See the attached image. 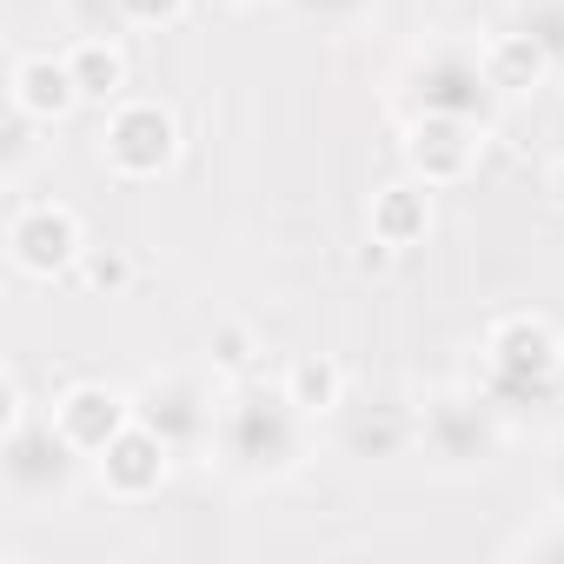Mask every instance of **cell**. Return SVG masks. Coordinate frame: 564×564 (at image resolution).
<instances>
[{
    "mask_svg": "<svg viewBox=\"0 0 564 564\" xmlns=\"http://www.w3.org/2000/svg\"><path fill=\"white\" fill-rule=\"evenodd\" d=\"M306 412L286 399V386H232L219 392V432H213V452L226 471L239 478H293L313 452L306 438Z\"/></svg>",
    "mask_w": 564,
    "mask_h": 564,
    "instance_id": "6da1fadb",
    "label": "cell"
},
{
    "mask_svg": "<svg viewBox=\"0 0 564 564\" xmlns=\"http://www.w3.org/2000/svg\"><path fill=\"white\" fill-rule=\"evenodd\" d=\"M399 107H405V120L412 113H452V120L491 127L498 120V87L478 61V41H432L425 54H412L405 80H399Z\"/></svg>",
    "mask_w": 564,
    "mask_h": 564,
    "instance_id": "7a4b0ae2",
    "label": "cell"
},
{
    "mask_svg": "<svg viewBox=\"0 0 564 564\" xmlns=\"http://www.w3.org/2000/svg\"><path fill=\"white\" fill-rule=\"evenodd\" d=\"M564 386V339L551 319L538 313H511L485 333V366H478V392L491 405L511 399H551Z\"/></svg>",
    "mask_w": 564,
    "mask_h": 564,
    "instance_id": "3957f363",
    "label": "cell"
},
{
    "mask_svg": "<svg viewBox=\"0 0 564 564\" xmlns=\"http://www.w3.org/2000/svg\"><path fill=\"white\" fill-rule=\"evenodd\" d=\"M87 452H74V438L47 419H21L14 432H0V485H8L14 505H61L74 491V471H80Z\"/></svg>",
    "mask_w": 564,
    "mask_h": 564,
    "instance_id": "277c9868",
    "label": "cell"
},
{
    "mask_svg": "<svg viewBox=\"0 0 564 564\" xmlns=\"http://www.w3.org/2000/svg\"><path fill=\"white\" fill-rule=\"evenodd\" d=\"M505 445V425H498V405L485 392H432L425 412H419V452L438 465V471H478L491 465Z\"/></svg>",
    "mask_w": 564,
    "mask_h": 564,
    "instance_id": "5b68a950",
    "label": "cell"
},
{
    "mask_svg": "<svg viewBox=\"0 0 564 564\" xmlns=\"http://www.w3.org/2000/svg\"><path fill=\"white\" fill-rule=\"evenodd\" d=\"M100 160L113 180H160L180 160V113L166 100H147V94L113 100L107 127H100Z\"/></svg>",
    "mask_w": 564,
    "mask_h": 564,
    "instance_id": "8992f818",
    "label": "cell"
},
{
    "mask_svg": "<svg viewBox=\"0 0 564 564\" xmlns=\"http://www.w3.org/2000/svg\"><path fill=\"white\" fill-rule=\"evenodd\" d=\"M133 419L153 425L180 458H186V452H213V432H219V392H206L193 372H153V379L133 392Z\"/></svg>",
    "mask_w": 564,
    "mask_h": 564,
    "instance_id": "52a82bcc",
    "label": "cell"
},
{
    "mask_svg": "<svg viewBox=\"0 0 564 564\" xmlns=\"http://www.w3.org/2000/svg\"><path fill=\"white\" fill-rule=\"evenodd\" d=\"M87 252V232H80V213L61 206V199H21L8 213V259L14 272L28 279H61L74 272Z\"/></svg>",
    "mask_w": 564,
    "mask_h": 564,
    "instance_id": "ba28073f",
    "label": "cell"
},
{
    "mask_svg": "<svg viewBox=\"0 0 564 564\" xmlns=\"http://www.w3.org/2000/svg\"><path fill=\"white\" fill-rule=\"evenodd\" d=\"M173 445L153 432V425H127L107 452H94V478H100V491L113 498V505H140V498H153L160 485H166V471H173Z\"/></svg>",
    "mask_w": 564,
    "mask_h": 564,
    "instance_id": "9c48e42d",
    "label": "cell"
},
{
    "mask_svg": "<svg viewBox=\"0 0 564 564\" xmlns=\"http://www.w3.org/2000/svg\"><path fill=\"white\" fill-rule=\"evenodd\" d=\"M478 140H485V127H471V120H452V113H412V120H405V173L425 180V186H452V180L471 173Z\"/></svg>",
    "mask_w": 564,
    "mask_h": 564,
    "instance_id": "30bf717a",
    "label": "cell"
},
{
    "mask_svg": "<svg viewBox=\"0 0 564 564\" xmlns=\"http://www.w3.org/2000/svg\"><path fill=\"white\" fill-rule=\"evenodd\" d=\"M54 425L74 438V452H107L127 425H133V392H113V386H94V379H80V386H67L61 399H54Z\"/></svg>",
    "mask_w": 564,
    "mask_h": 564,
    "instance_id": "8fae6325",
    "label": "cell"
},
{
    "mask_svg": "<svg viewBox=\"0 0 564 564\" xmlns=\"http://www.w3.org/2000/svg\"><path fill=\"white\" fill-rule=\"evenodd\" d=\"M8 94H14V113H28V120H41V127H61L74 107H87V94H80L67 54H21L14 74H8Z\"/></svg>",
    "mask_w": 564,
    "mask_h": 564,
    "instance_id": "7c38bea8",
    "label": "cell"
},
{
    "mask_svg": "<svg viewBox=\"0 0 564 564\" xmlns=\"http://www.w3.org/2000/svg\"><path fill=\"white\" fill-rule=\"evenodd\" d=\"M478 61H485V74H491L498 100L538 94V87L557 74V67H551V54H544L524 28H498V34H485V41H478Z\"/></svg>",
    "mask_w": 564,
    "mask_h": 564,
    "instance_id": "4fadbf2b",
    "label": "cell"
},
{
    "mask_svg": "<svg viewBox=\"0 0 564 564\" xmlns=\"http://www.w3.org/2000/svg\"><path fill=\"white\" fill-rule=\"evenodd\" d=\"M432 193L438 186H425V180H392V186H379L372 193V213H366V232L372 239H386V246H419L425 232H432Z\"/></svg>",
    "mask_w": 564,
    "mask_h": 564,
    "instance_id": "5bb4252c",
    "label": "cell"
},
{
    "mask_svg": "<svg viewBox=\"0 0 564 564\" xmlns=\"http://www.w3.org/2000/svg\"><path fill=\"white\" fill-rule=\"evenodd\" d=\"M67 67H74V80H80V94H87L94 107L127 100V54H120L113 34H80V41L67 47Z\"/></svg>",
    "mask_w": 564,
    "mask_h": 564,
    "instance_id": "9a60e30c",
    "label": "cell"
},
{
    "mask_svg": "<svg viewBox=\"0 0 564 564\" xmlns=\"http://www.w3.org/2000/svg\"><path fill=\"white\" fill-rule=\"evenodd\" d=\"M279 386H286V399H293L306 419H326V412L346 405V372H339V359H326V352H300Z\"/></svg>",
    "mask_w": 564,
    "mask_h": 564,
    "instance_id": "2e32d148",
    "label": "cell"
},
{
    "mask_svg": "<svg viewBox=\"0 0 564 564\" xmlns=\"http://www.w3.org/2000/svg\"><path fill=\"white\" fill-rule=\"evenodd\" d=\"M346 445H352V458H399L405 445H419V419L405 405H372L346 425Z\"/></svg>",
    "mask_w": 564,
    "mask_h": 564,
    "instance_id": "e0dca14e",
    "label": "cell"
},
{
    "mask_svg": "<svg viewBox=\"0 0 564 564\" xmlns=\"http://www.w3.org/2000/svg\"><path fill=\"white\" fill-rule=\"evenodd\" d=\"M511 28H524V34L551 54V67H564V0H518V8H511Z\"/></svg>",
    "mask_w": 564,
    "mask_h": 564,
    "instance_id": "ac0fdd59",
    "label": "cell"
},
{
    "mask_svg": "<svg viewBox=\"0 0 564 564\" xmlns=\"http://www.w3.org/2000/svg\"><path fill=\"white\" fill-rule=\"evenodd\" d=\"M74 279H80L87 293H127L133 259H127L120 246H87V252H80V265H74Z\"/></svg>",
    "mask_w": 564,
    "mask_h": 564,
    "instance_id": "d6986e66",
    "label": "cell"
},
{
    "mask_svg": "<svg viewBox=\"0 0 564 564\" xmlns=\"http://www.w3.org/2000/svg\"><path fill=\"white\" fill-rule=\"evenodd\" d=\"M206 352H213V366H219L226 379H246V372H252V359H259V346H252V333H246L239 319H226V326H213V339H206Z\"/></svg>",
    "mask_w": 564,
    "mask_h": 564,
    "instance_id": "ffe728a7",
    "label": "cell"
},
{
    "mask_svg": "<svg viewBox=\"0 0 564 564\" xmlns=\"http://www.w3.org/2000/svg\"><path fill=\"white\" fill-rule=\"evenodd\" d=\"M107 8L120 28H173V21H186L193 0H107Z\"/></svg>",
    "mask_w": 564,
    "mask_h": 564,
    "instance_id": "44dd1931",
    "label": "cell"
},
{
    "mask_svg": "<svg viewBox=\"0 0 564 564\" xmlns=\"http://www.w3.org/2000/svg\"><path fill=\"white\" fill-rule=\"evenodd\" d=\"M300 21H319V28H352L359 14H372V0H286Z\"/></svg>",
    "mask_w": 564,
    "mask_h": 564,
    "instance_id": "7402d4cb",
    "label": "cell"
},
{
    "mask_svg": "<svg viewBox=\"0 0 564 564\" xmlns=\"http://www.w3.org/2000/svg\"><path fill=\"white\" fill-rule=\"evenodd\" d=\"M505 551H511V557H564V511H557L544 531H524V538H511Z\"/></svg>",
    "mask_w": 564,
    "mask_h": 564,
    "instance_id": "603a6c76",
    "label": "cell"
},
{
    "mask_svg": "<svg viewBox=\"0 0 564 564\" xmlns=\"http://www.w3.org/2000/svg\"><path fill=\"white\" fill-rule=\"evenodd\" d=\"M34 127L41 120H28V113H14V127H8V173L21 180V166L34 160Z\"/></svg>",
    "mask_w": 564,
    "mask_h": 564,
    "instance_id": "cb8c5ba5",
    "label": "cell"
},
{
    "mask_svg": "<svg viewBox=\"0 0 564 564\" xmlns=\"http://www.w3.org/2000/svg\"><path fill=\"white\" fill-rule=\"evenodd\" d=\"M544 193H551V199H557V206H564V153H557V160H551V173H544Z\"/></svg>",
    "mask_w": 564,
    "mask_h": 564,
    "instance_id": "d4e9b609",
    "label": "cell"
},
{
    "mask_svg": "<svg viewBox=\"0 0 564 564\" xmlns=\"http://www.w3.org/2000/svg\"><path fill=\"white\" fill-rule=\"evenodd\" d=\"M551 485H557V505H564V438H557V458H551Z\"/></svg>",
    "mask_w": 564,
    "mask_h": 564,
    "instance_id": "484cf974",
    "label": "cell"
}]
</instances>
